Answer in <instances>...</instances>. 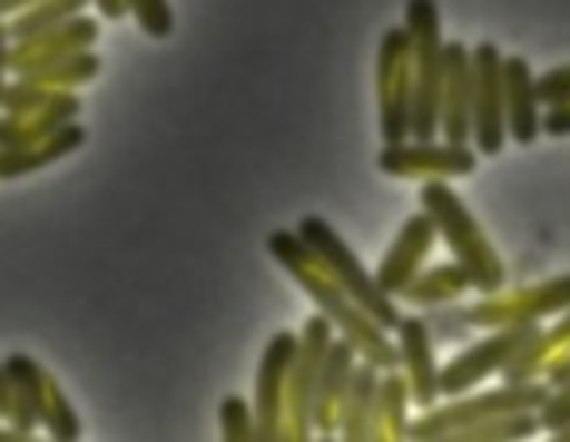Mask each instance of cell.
<instances>
[{
  "label": "cell",
  "instance_id": "1",
  "mask_svg": "<svg viewBox=\"0 0 570 442\" xmlns=\"http://www.w3.org/2000/svg\"><path fill=\"white\" fill-rule=\"evenodd\" d=\"M264 248H268L272 261H276L279 268H284L287 276H292L295 284L311 295V303L331 318L334 331L357 345L361 357L373 361V365H381V369H400V350L389 337V331H384V326L376 323V318L368 315V311L361 307L350 292H345V287L338 284V276H334V272L326 268V264L318 261L307 245H303L299 233L295 229L268 233Z\"/></svg>",
  "mask_w": 570,
  "mask_h": 442
},
{
  "label": "cell",
  "instance_id": "2",
  "mask_svg": "<svg viewBox=\"0 0 570 442\" xmlns=\"http://www.w3.org/2000/svg\"><path fill=\"white\" fill-rule=\"evenodd\" d=\"M420 210L431 214L439 237L446 240V248L454 253V261L470 272L473 292L478 295H493L504 292L509 284V272L504 261L497 256V248L489 245L481 222L470 214V206L462 203V195L451 187V179H428L420 187Z\"/></svg>",
  "mask_w": 570,
  "mask_h": 442
},
{
  "label": "cell",
  "instance_id": "3",
  "mask_svg": "<svg viewBox=\"0 0 570 442\" xmlns=\"http://www.w3.org/2000/svg\"><path fill=\"white\" fill-rule=\"evenodd\" d=\"M404 28L412 36V140H439L446 39L439 0H407Z\"/></svg>",
  "mask_w": 570,
  "mask_h": 442
},
{
  "label": "cell",
  "instance_id": "4",
  "mask_svg": "<svg viewBox=\"0 0 570 442\" xmlns=\"http://www.w3.org/2000/svg\"><path fill=\"white\" fill-rule=\"evenodd\" d=\"M551 396V384L543 381H504L501 389L489 392H462V396L439 400L435 407H423L412 420L415 442H439L451 439L454 431L470 428V423L493 420V415L509 412H540V404Z\"/></svg>",
  "mask_w": 570,
  "mask_h": 442
},
{
  "label": "cell",
  "instance_id": "5",
  "mask_svg": "<svg viewBox=\"0 0 570 442\" xmlns=\"http://www.w3.org/2000/svg\"><path fill=\"white\" fill-rule=\"evenodd\" d=\"M295 233H299L303 245H307L311 253H315L318 261H323L326 268L338 276V284L361 303V307L368 311V315L376 318V323L384 326V331H396L400 318H404V311H400L396 299H392V295L376 284V276L357 261V253L345 245L331 222L318 218V214H307V218H299V225H295Z\"/></svg>",
  "mask_w": 570,
  "mask_h": 442
},
{
  "label": "cell",
  "instance_id": "6",
  "mask_svg": "<svg viewBox=\"0 0 570 442\" xmlns=\"http://www.w3.org/2000/svg\"><path fill=\"white\" fill-rule=\"evenodd\" d=\"M540 331H543L540 323H524V326H501V331H481V337H470L446 365H439V392H443V400L473 392L489 376L504 373L540 337Z\"/></svg>",
  "mask_w": 570,
  "mask_h": 442
},
{
  "label": "cell",
  "instance_id": "7",
  "mask_svg": "<svg viewBox=\"0 0 570 442\" xmlns=\"http://www.w3.org/2000/svg\"><path fill=\"white\" fill-rule=\"evenodd\" d=\"M338 337L334 323L315 311L299 331V353H295L292 376H287V404H284V439L307 442L315 435V392L323 376V361L331 342Z\"/></svg>",
  "mask_w": 570,
  "mask_h": 442
},
{
  "label": "cell",
  "instance_id": "8",
  "mask_svg": "<svg viewBox=\"0 0 570 442\" xmlns=\"http://www.w3.org/2000/svg\"><path fill=\"white\" fill-rule=\"evenodd\" d=\"M376 112L381 144L412 140V36L389 28L376 47Z\"/></svg>",
  "mask_w": 570,
  "mask_h": 442
},
{
  "label": "cell",
  "instance_id": "9",
  "mask_svg": "<svg viewBox=\"0 0 570 442\" xmlns=\"http://www.w3.org/2000/svg\"><path fill=\"white\" fill-rule=\"evenodd\" d=\"M570 307V272L567 276L540 279L520 292H493L481 295L473 307H465V323L473 331H501V326H524L543 323V318H559Z\"/></svg>",
  "mask_w": 570,
  "mask_h": 442
},
{
  "label": "cell",
  "instance_id": "10",
  "mask_svg": "<svg viewBox=\"0 0 570 442\" xmlns=\"http://www.w3.org/2000/svg\"><path fill=\"white\" fill-rule=\"evenodd\" d=\"M481 151L473 144H451V140H400L381 144L376 167L392 179H465L478 171Z\"/></svg>",
  "mask_w": 570,
  "mask_h": 442
},
{
  "label": "cell",
  "instance_id": "11",
  "mask_svg": "<svg viewBox=\"0 0 570 442\" xmlns=\"http://www.w3.org/2000/svg\"><path fill=\"white\" fill-rule=\"evenodd\" d=\"M473 148L481 156H501L509 136L504 117V55L497 43L473 47Z\"/></svg>",
  "mask_w": 570,
  "mask_h": 442
},
{
  "label": "cell",
  "instance_id": "12",
  "mask_svg": "<svg viewBox=\"0 0 570 442\" xmlns=\"http://www.w3.org/2000/svg\"><path fill=\"white\" fill-rule=\"evenodd\" d=\"M295 353H299V334L276 331L261 353L253 384V412H256V442L284 439V404H287V376H292Z\"/></svg>",
  "mask_w": 570,
  "mask_h": 442
},
{
  "label": "cell",
  "instance_id": "13",
  "mask_svg": "<svg viewBox=\"0 0 570 442\" xmlns=\"http://www.w3.org/2000/svg\"><path fill=\"white\" fill-rule=\"evenodd\" d=\"M435 240H439V229H435V222H431V214L428 210L412 214V218L400 225L396 237H392L381 264H376V272H373L376 284H381L392 299H400V292L428 268V256H431V248H435Z\"/></svg>",
  "mask_w": 570,
  "mask_h": 442
},
{
  "label": "cell",
  "instance_id": "14",
  "mask_svg": "<svg viewBox=\"0 0 570 442\" xmlns=\"http://www.w3.org/2000/svg\"><path fill=\"white\" fill-rule=\"evenodd\" d=\"M396 350H400V373L412 384L415 407H435L443 400L439 392V353H435V334H431L428 318L423 315H404L396 331Z\"/></svg>",
  "mask_w": 570,
  "mask_h": 442
},
{
  "label": "cell",
  "instance_id": "15",
  "mask_svg": "<svg viewBox=\"0 0 570 442\" xmlns=\"http://www.w3.org/2000/svg\"><path fill=\"white\" fill-rule=\"evenodd\" d=\"M98 31L101 28L94 16H86V12L75 16V20L59 23V28L47 31V36L16 43L12 55H8V70H12L16 78H23V75H31V70H43L59 59H70V55H78V51H90V47L98 43Z\"/></svg>",
  "mask_w": 570,
  "mask_h": 442
},
{
  "label": "cell",
  "instance_id": "16",
  "mask_svg": "<svg viewBox=\"0 0 570 442\" xmlns=\"http://www.w3.org/2000/svg\"><path fill=\"white\" fill-rule=\"evenodd\" d=\"M443 140L473 144V55L465 43H446L443 109H439Z\"/></svg>",
  "mask_w": 570,
  "mask_h": 442
},
{
  "label": "cell",
  "instance_id": "17",
  "mask_svg": "<svg viewBox=\"0 0 570 442\" xmlns=\"http://www.w3.org/2000/svg\"><path fill=\"white\" fill-rule=\"evenodd\" d=\"M543 112H548V106H543L540 90H535L532 62L520 59V55H509L504 59V117H509L512 140L532 148L543 136Z\"/></svg>",
  "mask_w": 570,
  "mask_h": 442
},
{
  "label": "cell",
  "instance_id": "18",
  "mask_svg": "<svg viewBox=\"0 0 570 442\" xmlns=\"http://www.w3.org/2000/svg\"><path fill=\"white\" fill-rule=\"evenodd\" d=\"M361 353L350 337H334L331 350H326L323 361V376H318V392H315V435L334 439L338 435V423H342V404H345V392H350L353 381V369H357Z\"/></svg>",
  "mask_w": 570,
  "mask_h": 442
},
{
  "label": "cell",
  "instance_id": "19",
  "mask_svg": "<svg viewBox=\"0 0 570 442\" xmlns=\"http://www.w3.org/2000/svg\"><path fill=\"white\" fill-rule=\"evenodd\" d=\"M4 369H8V376H12V389H16L12 423L23 431V435H31L36 428H43V404H47L51 373H47L31 353H12V357H4Z\"/></svg>",
  "mask_w": 570,
  "mask_h": 442
},
{
  "label": "cell",
  "instance_id": "20",
  "mask_svg": "<svg viewBox=\"0 0 570 442\" xmlns=\"http://www.w3.org/2000/svg\"><path fill=\"white\" fill-rule=\"evenodd\" d=\"M86 144V125L70 120L55 136H47L43 144H31V148H0V179H20V175L43 171V167L59 164L62 156L78 151Z\"/></svg>",
  "mask_w": 570,
  "mask_h": 442
},
{
  "label": "cell",
  "instance_id": "21",
  "mask_svg": "<svg viewBox=\"0 0 570 442\" xmlns=\"http://www.w3.org/2000/svg\"><path fill=\"white\" fill-rule=\"evenodd\" d=\"M381 376H384L381 365H373V361H365V357L357 361L350 392H345V404H342L338 439L368 442V435H373V412H376V392H381Z\"/></svg>",
  "mask_w": 570,
  "mask_h": 442
},
{
  "label": "cell",
  "instance_id": "22",
  "mask_svg": "<svg viewBox=\"0 0 570 442\" xmlns=\"http://www.w3.org/2000/svg\"><path fill=\"white\" fill-rule=\"evenodd\" d=\"M412 384L400 369H384L381 392H376V412H373V435L368 442H396L412 439Z\"/></svg>",
  "mask_w": 570,
  "mask_h": 442
},
{
  "label": "cell",
  "instance_id": "23",
  "mask_svg": "<svg viewBox=\"0 0 570 442\" xmlns=\"http://www.w3.org/2000/svg\"><path fill=\"white\" fill-rule=\"evenodd\" d=\"M470 292H473L470 272L458 261H446V264L423 268L420 276L400 292V303L428 311V307H446V303H462V295H470Z\"/></svg>",
  "mask_w": 570,
  "mask_h": 442
},
{
  "label": "cell",
  "instance_id": "24",
  "mask_svg": "<svg viewBox=\"0 0 570 442\" xmlns=\"http://www.w3.org/2000/svg\"><path fill=\"white\" fill-rule=\"evenodd\" d=\"M570 345V307L559 315L556 326H548V331H540L532 345H528L524 353H520L517 361H512L509 369H504V381H540L543 373H548L551 357H556L559 350H567Z\"/></svg>",
  "mask_w": 570,
  "mask_h": 442
},
{
  "label": "cell",
  "instance_id": "25",
  "mask_svg": "<svg viewBox=\"0 0 570 442\" xmlns=\"http://www.w3.org/2000/svg\"><path fill=\"white\" fill-rule=\"evenodd\" d=\"M86 4H90V0H36L31 8L16 12L12 23H8L12 43H28V39H36V36H47V31H55L59 23L82 16Z\"/></svg>",
  "mask_w": 570,
  "mask_h": 442
},
{
  "label": "cell",
  "instance_id": "26",
  "mask_svg": "<svg viewBox=\"0 0 570 442\" xmlns=\"http://www.w3.org/2000/svg\"><path fill=\"white\" fill-rule=\"evenodd\" d=\"M540 412H509V415H493V420L470 423V428L454 431L446 442H520L540 435Z\"/></svg>",
  "mask_w": 570,
  "mask_h": 442
},
{
  "label": "cell",
  "instance_id": "27",
  "mask_svg": "<svg viewBox=\"0 0 570 442\" xmlns=\"http://www.w3.org/2000/svg\"><path fill=\"white\" fill-rule=\"evenodd\" d=\"M98 70H101L98 55L78 51V55H70V59H59V62H51V67H43V70H31V75H23V78H28V82H36V86H47V90H75V86L98 78Z\"/></svg>",
  "mask_w": 570,
  "mask_h": 442
},
{
  "label": "cell",
  "instance_id": "28",
  "mask_svg": "<svg viewBox=\"0 0 570 442\" xmlns=\"http://www.w3.org/2000/svg\"><path fill=\"white\" fill-rule=\"evenodd\" d=\"M43 428H47V435H51L55 442H75V439H82V420H78V412L70 407L67 392H62L59 384H55V376H51V384H47Z\"/></svg>",
  "mask_w": 570,
  "mask_h": 442
},
{
  "label": "cell",
  "instance_id": "29",
  "mask_svg": "<svg viewBox=\"0 0 570 442\" xmlns=\"http://www.w3.org/2000/svg\"><path fill=\"white\" fill-rule=\"evenodd\" d=\"M222 439L226 442H256V412L253 400L245 396H226L218 407Z\"/></svg>",
  "mask_w": 570,
  "mask_h": 442
},
{
  "label": "cell",
  "instance_id": "30",
  "mask_svg": "<svg viewBox=\"0 0 570 442\" xmlns=\"http://www.w3.org/2000/svg\"><path fill=\"white\" fill-rule=\"evenodd\" d=\"M428 326L435 334V342H470L473 326L465 323L462 303H446V307H428Z\"/></svg>",
  "mask_w": 570,
  "mask_h": 442
},
{
  "label": "cell",
  "instance_id": "31",
  "mask_svg": "<svg viewBox=\"0 0 570 442\" xmlns=\"http://www.w3.org/2000/svg\"><path fill=\"white\" fill-rule=\"evenodd\" d=\"M59 90H47V86H36L28 78H20L16 86H4V98H0V109H8L12 117H23V112H39L47 101Z\"/></svg>",
  "mask_w": 570,
  "mask_h": 442
},
{
  "label": "cell",
  "instance_id": "32",
  "mask_svg": "<svg viewBox=\"0 0 570 442\" xmlns=\"http://www.w3.org/2000/svg\"><path fill=\"white\" fill-rule=\"evenodd\" d=\"M128 8H132L136 23H140V31H148L151 39H167L175 28V12L167 0H128Z\"/></svg>",
  "mask_w": 570,
  "mask_h": 442
},
{
  "label": "cell",
  "instance_id": "33",
  "mask_svg": "<svg viewBox=\"0 0 570 442\" xmlns=\"http://www.w3.org/2000/svg\"><path fill=\"white\" fill-rule=\"evenodd\" d=\"M567 423H570V381L556 384V389H551V396L540 404V428L548 431V435L563 431Z\"/></svg>",
  "mask_w": 570,
  "mask_h": 442
},
{
  "label": "cell",
  "instance_id": "34",
  "mask_svg": "<svg viewBox=\"0 0 570 442\" xmlns=\"http://www.w3.org/2000/svg\"><path fill=\"white\" fill-rule=\"evenodd\" d=\"M535 90H540V101L548 109L570 106V62L567 67H551L548 75L535 78Z\"/></svg>",
  "mask_w": 570,
  "mask_h": 442
},
{
  "label": "cell",
  "instance_id": "35",
  "mask_svg": "<svg viewBox=\"0 0 570 442\" xmlns=\"http://www.w3.org/2000/svg\"><path fill=\"white\" fill-rule=\"evenodd\" d=\"M543 132L548 136H570V106H556L543 112Z\"/></svg>",
  "mask_w": 570,
  "mask_h": 442
},
{
  "label": "cell",
  "instance_id": "36",
  "mask_svg": "<svg viewBox=\"0 0 570 442\" xmlns=\"http://www.w3.org/2000/svg\"><path fill=\"white\" fill-rule=\"evenodd\" d=\"M16 415V389H12V376H8L4 361H0V420L12 423Z\"/></svg>",
  "mask_w": 570,
  "mask_h": 442
},
{
  "label": "cell",
  "instance_id": "37",
  "mask_svg": "<svg viewBox=\"0 0 570 442\" xmlns=\"http://www.w3.org/2000/svg\"><path fill=\"white\" fill-rule=\"evenodd\" d=\"M543 381L556 389V384H567L570 381V345L567 350H559L556 357H551V365H548V373H543Z\"/></svg>",
  "mask_w": 570,
  "mask_h": 442
},
{
  "label": "cell",
  "instance_id": "38",
  "mask_svg": "<svg viewBox=\"0 0 570 442\" xmlns=\"http://www.w3.org/2000/svg\"><path fill=\"white\" fill-rule=\"evenodd\" d=\"M8 55H12V31L0 20V98H4V75H8Z\"/></svg>",
  "mask_w": 570,
  "mask_h": 442
},
{
  "label": "cell",
  "instance_id": "39",
  "mask_svg": "<svg viewBox=\"0 0 570 442\" xmlns=\"http://www.w3.org/2000/svg\"><path fill=\"white\" fill-rule=\"evenodd\" d=\"M98 4V12L106 16V20H125L132 8H128V0H94Z\"/></svg>",
  "mask_w": 570,
  "mask_h": 442
},
{
  "label": "cell",
  "instance_id": "40",
  "mask_svg": "<svg viewBox=\"0 0 570 442\" xmlns=\"http://www.w3.org/2000/svg\"><path fill=\"white\" fill-rule=\"evenodd\" d=\"M36 0H0V20L4 16H16V12H23V8H31Z\"/></svg>",
  "mask_w": 570,
  "mask_h": 442
},
{
  "label": "cell",
  "instance_id": "41",
  "mask_svg": "<svg viewBox=\"0 0 570 442\" xmlns=\"http://www.w3.org/2000/svg\"><path fill=\"white\" fill-rule=\"evenodd\" d=\"M0 442H31V435H23V431L12 423V428H0Z\"/></svg>",
  "mask_w": 570,
  "mask_h": 442
},
{
  "label": "cell",
  "instance_id": "42",
  "mask_svg": "<svg viewBox=\"0 0 570 442\" xmlns=\"http://www.w3.org/2000/svg\"><path fill=\"white\" fill-rule=\"evenodd\" d=\"M551 439H556V442H570V423H567L563 431H556V435H551Z\"/></svg>",
  "mask_w": 570,
  "mask_h": 442
}]
</instances>
